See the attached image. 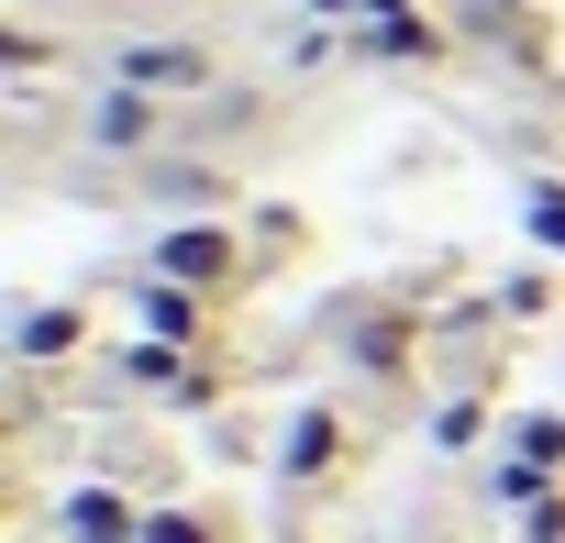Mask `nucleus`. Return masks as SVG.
I'll return each mask as SVG.
<instances>
[{"mask_svg":"<svg viewBox=\"0 0 565 543\" xmlns=\"http://www.w3.org/2000/svg\"><path fill=\"white\" fill-rule=\"evenodd\" d=\"M111 78H122V89H156V100L178 111V100H200V89L222 78V56H211L200 34H134V45L111 56Z\"/></svg>","mask_w":565,"mask_h":543,"instance_id":"obj_1","label":"nucleus"},{"mask_svg":"<svg viewBox=\"0 0 565 543\" xmlns=\"http://www.w3.org/2000/svg\"><path fill=\"white\" fill-rule=\"evenodd\" d=\"M156 278H178V289H211V300H222V289L244 278V233H233V222H211V211L167 222V233H156Z\"/></svg>","mask_w":565,"mask_h":543,"instance_id":"obj_2","label":"nucleus"},{"mask_svg":"<svg viewBox=\"0 0 565 543\" xmlns=\"http://www.w3.org/2000/svg\"><path fill=\"white\" fill-rule=\"evenodd\" d=\"M344 444H355V433H344V411H333V400H300V411H289V433H277V488H300V499H311V488H333V477H344Z\"/></svg>","mask_w":565,"mask_h":543,"instance_id":"obj_3","label":"nucleus"},{"mask_svg":"<svg viewBox=\"0 0 565 543\" xmlns=\"http://www.w3.org/2000/svg\"><path fill=\"white\" fill-rule=\"evenodd\" d=\"M344 355H355V377H377V388H411V355H422V322L411 311H344Z\"/></svg>","mask_w":565,"mask_h":543,"instance_id":"obj_4","label":"nucleus"},{"mask_svg":"<svg viewBox=\"0 0 565 543\" xmlns=\"http://www.w3.org/2000/svg\"><path fill=\"white\" fill-rule=\"evenodd\" d=\"M156 134H167V100H156V89H122V78H111V89L89 100V145H100V156H156Z\"/></svg>","mask_w":565,"mask_h":543,"instance_id":"obj_5","label":"nucleus"},{"mask_svg":"<svg viewBox=\"0 0 565 543\" xmlns=\"http://www.w3.org/2000/svg\"><path fill=\"white\" fill-rule=\"evenodd\" d=\"M134 322H145V344H178V355H200V344H211V289H178V278H145Z\"/></svg>","mask_w":565,"mask_h":543,"instance_id":"obj_6","label":"nucleus"},{"mask_svg":"<svg viewBox=\"0 0 565 543\" xmlns=\"http://www.w3.org/2000/svg\"><path fill=\"white\" fill-rule=\"evenodd\" d=\"M122 377H145V388L178 400V411H211V400H222L211 355H178V344H122Z\"/></svg>","mask_w":565,"mask_h":543,"instance_id":"obj_7","label":"nucleus"},{"mask_svg":"<svg viewBox=\"0 0 565 543\" xmlns=\"http://www.w3.org/2000/svg\"><path fill=\"white\" fill-rule=\"evenodd\" d=\"M12 355H23V366H67V355H89V311H78V300H34V311L12 322Z\"/></svg>","mask_w":565,"mask_h":543,"instance_id":"obj_8","label":"nucleus"},{"mask_svg":"<svg viewBox=\"0 0 565 543\" xmlns=\"http://www.w3.org/2000/svg\"><path fill=\"white\" fill-rule=\"evenodd\" d=\"M56 521H67V543H145V510H134L122 488H100V477H89V488H67V510H56Z\"/></svg>","mask_w":565,"mask_h":543,"instance_id":"obj_9","label":"nucleus"},{"mask_svg":"<svg viewBox=\"0 0 565 543\" xmlns=\"http://www.w3.org/2000/svg\"><path fill=\"white\" fill-rule=\"evenodd\" d=\"M510 466H532L543 488H565V411H521L510 422Z\"/></svg>","mask_w":565,"mask_h":543,"instance_id":"obj_10","label":"nucleus"},{"mask_svg":"<svg viewBox=\"0 0 565 543\" xmlns=\"http://www.w3.org/2000/svg\"><path fill=\"white\" fill-rule=\"evenodd\" d=\"M521 233L565 266V178H532V189H521Z\"/></svg>","mask_w":565,"mask_h":543,"instance_id":"obj_11","label":"nucleus"},{"mask_svg":"<svg viewBox=\"0 0 565 543\" xmlns=\"http://www.w3.org/2000/svg\"><path fill=\"white\" fill-rule=\"evenodd\" d=\"M145 543H233L211 510H145Z\"/></svg>","mask_w":565,"mask_h":543,"instance_id":"obj_12","label":"nucleus"},{"mask_svg":"<svg viewBox=\"0 0 565 543\" xmlns=\"http://www.w3.org/2000/svg\"><path fill=\"white\" fill-rule=\"evenodd\" d=\"M477 433H488V400H444V411H433V444H444V455H466Z\"/></svg>","mask_w":565,"mask_h":543,"instance_id":"obj_13","label":"nucleus"},{"mask_svg":"<svg viewBox=\"0 0 565 543\" xmlns=\"http://www.w3.org/2000/svg\"><path fill=\"white\" fill-rule=\"evenodd\" d=\"M510 521H521V543H565V488H532Z\"/></svg>","mask_w":565,"mask_h":543,"instance_id":"obj_14","label":"nucleus"},{"mask_svg":"<svg viewBox=\"0 0 565 543\" xmlns=\"http://www.w3.org/2000/svg\"><path fill=\"white\" fill-rule=\"evenodd\" d=\"M56 45H45V23L34 12H12V23H0V67H45Z\"/></svg>","mask_w":565,"mask_h":543,"instance_id":"obj_15","label":"nucleus"},{"mask_svg":"<svg viewBox=\"0 0 565 543\" xmlns=\"http://www.w3.org/2000/svg\"><path fill=\"white\" fill-rule=\"evenodd\" d=\"M355 12H366V23H411V0H355Z\"/></svg>","mask_w":565,"mask_h":543,"instance_id":"obj_16","label":"nucleus"}]
</instances>
